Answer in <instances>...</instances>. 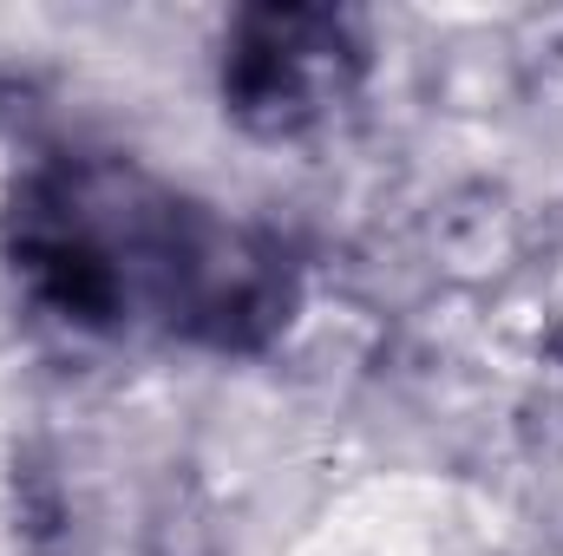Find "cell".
I'll return each instance as SVG.
<instances>
[{
	"mask_svg": "<svg viewBox=\"0 0 563 556\" xmlns=\"http://www.w3.org/2000/svg\"><path fill=\"white\" fill-rule=\"evenodd\" d=\"M0 263L26 308L86 341H164L217 360L269 354L308 269L276 223L236 216L132 157H40L0 210Z\"/></svg>",
	"mask_w": 563,
	"mask_h": 556,
	"instance_id": "6da1fadb",
	"label": "cell"
},
{
	"mask_svg": "<svg viewBox=\"0 0 563 556\" xmlns=\"http://www.w3.org/2000/svg\"><path fill=\"white\" fill-rule=\"evenodd\" d=\"M217 105L243 138L301 144L328 132L374 79V40L347 7L256 0L217 33Z\"/></svg>",
	"mask_w": 563,
	"mask_h": 556,
	"instance_id": "7a4b0ae2",
	"label": "cell"
}]
</instances>
